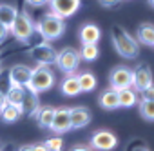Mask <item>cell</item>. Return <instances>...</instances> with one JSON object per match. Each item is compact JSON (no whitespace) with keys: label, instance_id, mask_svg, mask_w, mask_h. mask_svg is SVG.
<instances>
[{"label":"cell","instance_id":"6da1fadb","mask_svg":"<svg viewBox=\"0 0 154 151\" xmlns=\"http://www.w3.org/2000/svg\"><path fill=\"white\" fill-rule=\"evenodd\" d=\"M111 42H112L116 53L120 56H123V58L132 60V58H136L140 55V44H138V40L132 35H129L120 26H114L111 29Z\"/></svg>","mask_w":154,"mask_h":151},{"label":"cell","instance_id":"7a4b0ae2","mask_svg":"<svg viewBox=\"0 0 154 151\" xmlns=\"http://www.w3.org/2000/svg\"><path fill=\"white\" fill-rule=\"evenodd\" d=\"M63 31H65V22H63V18H58V17H54V15H51V13L40 17L38 22L35 24V33H38V35H40L44 40H47V42L60 38V37L63 35Z\"/></svg>","mask_w":154,"mask_h":151},{"label":"cell","instance_id":"3957f363","mask_svg":"<svg viewBox=\"0 0 154 151\" xmlns=\"http://www.w3.org/2000/svg\"><path fill=\"white\" fill-rule=\"evenodd\" d=\"M56 82V77L49 66H44V64H38V67L33 69V75H31V80L27 84V89H31L33 93H45L49 91Z\"/></svg>","mask_w":154,"mask_h":151},{"label":"cell","instance_id":"277c9868","mask_svg":"<svg viewBox=\"0 0 154 151\" xmlns=\"http://www.w3.org/2000/svg\"><path fill=\"white\" fill-rule=\"evenodd\" d=\"M9 31H11V35H13L18 42H22V44H24V42H29L31 37L35 35V22L31 20V17H29L26 11L17 13L15 22L11 24Z\"/></svg>","mask_w":154,"mask_h":151},{"label":"cell","instance_id":"5b68a950","mask_svg":"<svg viewBox=\"0 0 154 151\" xmlns=\"http://www.w3.org/2000/svg\"><path fill=\"white\" fill-rule=\"evenodd\" d=\"M80 51L74 49V47H63L62 51H58V56H56V67L69 75V73H76V69H78L80 66Z\"/></svg>","mask_w":154,"mask_h":151},{"label":"cell","instance_id":"8992f818","mask_svg":"<svg viewBox=\"0 0 154 151\" xmlns=\"http://www.w3.org/2000/svg\"><path fill=\"white\" fill-rule=\"evenodd\" d=\"M132 79H134V71L127 66H116L111 75H109V86L111 89H125V88H132Z\"/></svg>","mask_w":154,"mask_h":151},{"label":"cell","instance_id":"52a82bcc","mask_svg":"<svg viewBox=\"0 0 154 151\" xmlns=\"http://www.w3.org/2000/svg\"><path fill=\"white\" fill-rule=\"evenodd\" d=\"M49 13L58 18H69L74 13H78L82 8V0H49Z\"/></svg>","mask_w":154,"mask_h":151},{"label":"cell","instance_id":"ba28073f","mask_svg":"<svg viewBox=\"0 0 154 151\" xmlns=\"http://www.w3.org/2000/svg\"><path fill=\"white\" fill-rule=\"evenodd\" d=\"M89 146L96 151H111L118 146V137L109 129H98L91 135Z\"/></svg>","mask_w":154,"mask_h":151},{"label":"cell","instance_id":"9c48e42d","mask_svg":"<svg viewBox=\"0 0 154 151\" xmlns=\"http://www.w3.org/2000/svg\"><path fill=\"white\" fill-rule=\"evenodd\" d=\"M29 55L33 60H36L38 64H44V66H51L56 62V56H58V51L47 44V42H40V44H35L31 49H29Z\"/></svg>","mask_w":154,"mask_h":151},{"label":"cell","instance_id":"30bf717a","mask_svg":"<svg viewBox=\"0 0 154 151\" xmlns=\"http://www.w3.org/2000/svg\"><path fill=\"white\" fill-rule=\"evenodd\" d=\"M49 129L54 133H67L71 129V108H58Z\"/></svg>","mask_w":154,"mask_h":151},{"label":"cell","instance_id":"8fae6325","mask_svg":"<svg viewBox=\"0 0 154 151\" xmlns=\"http://www.w3.org/2000/svg\"><path fill=\"white\" fill-rule=\"evenodd\" d=\"M134 71V79H132V88L138 91V93H141L145 88H149L150 84H152V71H150V67L147 66V64H140L136 69H132Z\"/></svg>","mask_w":154,"mask_h":151},{"label":"cell","instance_id":"7c38bea8","mask_svg":"<svg viewBox=\"0 0 154 151\" xmlns=\"http://www.w3.org/2000/svg\"><path fill=\"white\" fill-rule=\"evenodd\" d=\"M33 75V67L26 66V64H15L13 67H9V77H11V84L15 86H24L27 88L29 80Z\"/></svg>","mask_w":154,"mask_h":151},{"label":"cell","instance_id":"4fadbf2b","mask_svg":"<svg viewBox=\"0 0 154 151\" xmlns=\"http://www.w3.org/2000/svg\"><path fill=\"white\" fill-rule=\"evenodd\" d=\"M91 122V111L85 106L71 108V129H82Z\"/></svg>","mask_w":154,"mask_h":151},{"label":"cell","instance_id":"5bb4252c","mask_svg":"<svg viewBox=\"0 0 154 151\" xmlns=\"http://www.w3.org/2000/svg\"><path fill=\"white\" fill-rule=\"evenodd\" d=\"M78 38L82 44H98L102 38V29L96 24H84L78 31Z\"/></svg>","mask_w":154,"mask_h":151},{"label":"cell","instance_id":"9a60e30c","mask_svg":"<svg viewBox=\"0 0 154 151\" xmlns=\"http://www.w3.org/2000/svg\"><path fill=\"white\" fill-rule=\"evenodd\" d=\"M38 108H40L38 95L26 88V95H24V100H22V104H20V111H22V115L35 117V115H36V111H38Z\"/></svg>","mask_w":154,"mask_h":151},{"label":"cell","instance_id":"2e32d148","mask_svg":"<svg viewBox=\"0 0 154 151\" xmlns=\"http://www.w3.org/2000/svg\"><path fill=\"white\" fill-rule=\"evenodd\" d=\"M60 91H62L65 97H76V95H80V93H82L76 73H69V75H65V79L60 82Z\"/></svg>","mask_w":154,"mask_h":151},{"label":"cell","instance_id":"e0dca14e","mask_svg":"<svg viewBox=\"0 0 154 151\" xmlns=\"http://www.w3.org/2000/svg\"><path fill=\"white\" fill-rule=\"evenodd\" d=\"M98 102H100V106H102L103 109H107V111L118 109V108H120V104H118V91H116V89H111V88L105 89V91L100 95Z\"/></svg>","mask_w":154,"mask_h":151},{"label":"cell","instance_id":"ac0fdd59","mask_svg":"<svg viewBox=\"0 0 154 151\" xmlns=\"http://www.w3.org/2000/svg\"><path fill=\"white\" fill-rule=\"evenodd\" d=\"M136 40L143 46H154V24H140L136 31Z\"/></svg>","mask_w":154,"mask_h":151},{"label":"cell","instance_id":"d6986e66","mask_svg":"<svg viewBox=\"0 0 154 151\" xmlns=\"http://www.w3.org/2000/svg\"><path fill=\"white\" fill-rule=\"evenodd\" d=\"M54 111H56V108H53V106H44V108L40 106L38 111H36V115H35L38 126L44 127V129H49L51 122H53V117H54Z\"/></svg>","mask_w":154,"mask_h":151},{"label":"cell","instance_id":"ffe728a7","mask_svg":"<svg viewBox=\"0 0 154 151\" xmlns=\"http://www.w3.org/2000/svg\"><path fill=\"white\" fill-rule=\"evenodd\" d=\"M118 104L120 108H132L138 104V91L134 88H125L118 91Z\"/></svg>","mask_w":154,"mask_h":151},{"label":"cell","instance_id":"44dd1931","mask_svg":"<svg viewBox=\"0 0 154 151\" xmlns=\"http://www.w3.org/2000/svg\"><path fill=\"white\" fill-rule=\"evenodd\" d=\"M20 117H22V111H20L18 106H13V104L6 102V106L0 109V118L4 122H8V124H13V122L20 120Z\"/></svg>","mask_w":154,"mask_h":151},{"label":"cell","instance_id":"7402d4cb","mask_svg":"<svg viewBox=\"0 0 154 151\" xmlns=\"http://www.w3.org/2000/svg\"><path fill=\"white\" fill-rule=\"evenodd\" d=\"M24 95H26V88H24V86H15V84H13V86L9 88V91L6 93V102L20 108V104H22V100H24Z\"/></svg>","mask_w":154,"mask_h":151},{"label":"cell","instance_id":"603a6c76","mask_svg":"<svg viewBox=\"0 0 154 151\" xmlns=\"http://www.w3.org/2000/svg\"><path fill=\"white\" fill-rule=\"evenodd\" d=\"M76 77H78V84H80L82 93H89L96 88V77L91 71H84L80 75H76Z\"/></svg>","mask_w":154,"mask_h":151},{"label":"cell","instance_id":"cb8c5ba5","mask_svg":"<svg viewBox=\"0 0 154 151\" xmlns=\"http://www.w3.org/2000/svg\"><path fill=\"white\" fill-rule=\"evenodd\" d=\"M17 8L15 6H9V4H2L0 6V22H2L6 27H11V24L15 22V17H17Z\"/></svg>","mask_w":154,"mask_h":151},{"label":"cell","instance_id":"d4e9b609","mask_svg":"<svg viewBox=\"0 0 154 151\" xmlns=\"http://www.w3.org/2000/svg\"><path fill=\"white\" fill-rule=\"evenodd\" d=\"M100 55V49H98V44H82V49H80V58L85 60V62H94Z\"/></svg>","mask_w":154,"mask_h":151},{"label":"cell","instance_id":"484cf974","mask_svg":"<svg viewBox=\"0 0 154 151\" xmlns=\"http://www.w3.org/2000/svg\"><path fill=\"white\" fill-rule=\"evenodd\" d=\"M138 109L141 118L154 122V100H138Z\"/></svg>","mask_w":154,"mask_h":151},{"label":"cell","instance_id":"4316f807","mask_svg":"<svg viewBox=\"0 0 154 151\" xmlns=\"http://www.w3.org/2000/svg\"><path fill=\"white\" fill-rule=\"evenodd\" d=\"M11 77H9V69H4V67H0V93L6 95L11 88Z\"/></svg>","mask_w":154,"mask_h":151},{"label":"cell","instance_id":"83f0119b","mask_svg":"<svg viewBox=\"0 0 154 151\" xmlns=\"http://www.w3.org/2000/svg\"><path fill=\"white\" fill-rule=\"evenodd\" d=\"M45 147H47L49 151H62V147H63V140H62L60 137H51V138L45 140Z\"/></svg>","mask_w":154,"mask_h":151},{"label":"cell","instance_id":"f1b7e54d","mask_svg":"<svg viewBox=\"0 0 154 151\" xmlns=\"http://www.w3.org/2000/svg\"><path fill=\"white\" fill-rule=\"evenodd\" d=\"M140 100H154V84H150L149 88H145L141 91V98Z\"/></svg>","mask_w":154,"mask_h":151},{"label":"cell","instance_id":"f546056e","mask_svg":"<svg viewBox=\"0 0 154 151\" xmlns=\"http://www.w3.org/2000/svg\"><path fill=\"white\" fill-rule=\"evenodd\" d=\"M8 33H9V27H6V26H4L2 22H0V44H2V42L6 40Z\"/></svg>","mask_w":154,"mask_h":151},{"label":"cell","instance_id":"4dcf8cb0","mask_svg":"<svg viewBox=\"0 0 154 151\" xmlns=\"http://www.w3.org/2000/svg\"><path fill=\"white\" fill-rule=\"evenodd\" d=\"M49 0H26V4H29V6H35V8H40V6H44V4H47Z\"/></svg>","mask_w":154,"mask_h":151},{"label":"cell","instance_id":"1f68e13d","mask_svg":"<svg viewBox=\"0 0 154 151\" xmlns=\"http://www.w3.org/2000/svg\"><path fill=\"white\" fill-rule=\"evenodd\" d=\"M122 0H100V4L103 6V8H112V6H116V4H120Z\"/></svg>","mask_w":154,"mask_h":151},{"label":"cell","instance_id":"d6a6232c","mask_svg":"<svg viewBox=\"0 0 154 151\" xmlns=\"http://www.w3.org/2000/svg\"><path fill=\"white\" fill-rule=\"evenodd\" d=\"M71 151H93L91 146H85V144H78V146H72Z\"/></svg>","mask_w":154,"mask_h":151},{"label":"cell","instance_id":"836d02e7","mask_svg":"<svg viewBox=\"0 0 154 151\" xmlns=\"http://www.w3.org/2000/svg\"><path fill=\"white\" fill-rule=\"evenodd\" d=\"M131 151H150V149H149V147H147L145 144H138V146H134V147H132Z\"/></svg>","mask_w":154,"mask_h":151},{"label":"cell","instance_id":"e575fe53","mask_svg":"<svg viewBox=\"0 0 154 151\" xmlns=\"http://www.w3.org/2000/svg\"><path fill=\"white\" fill-rule=\"evenodd\" d=\"M33 151H49V149L45 147V144H35L33 146Z\"/></svg>","mask_w":154,"mask_h":151},{"label":"cell","instance_id":"d590c367","mask_svg":"<svg viewBox=\"0 0 154 151\" xmlns=\"http://www.w3.org/2000/svg\"><path fill=\"white\" fill-rule=\"evenodd\" d=\"M17 151H33V146H20Z\"/></svg>","mask_w":154,"mask_h":151},{"label":"cell","instance_id":"8d00e7d4","mask_svg":"<svg viewBox=\"0 0 154 151\" xmlns=\"http://www.w3.org/2000/svg\"><path fill=\"white\" fill-rule=\"evenodd\" d=\"M6 106V95H2V93H0V109H2Z\"/></svg>","mask_w":154,"mask_h":151},{"label":"cell","instance_id":"74e56055","mask_svg":"<svg viewBox=\"0 0 154 151\" xmlns=\"http://www.w3.org/2000/svg\"><path fill=\"white\" fill-rule=\"evenodd\" d=\"M149 4H150V8H154V0H149Z\"/></svg>","mask_w":154,"mask_h":151}]
</instances>
